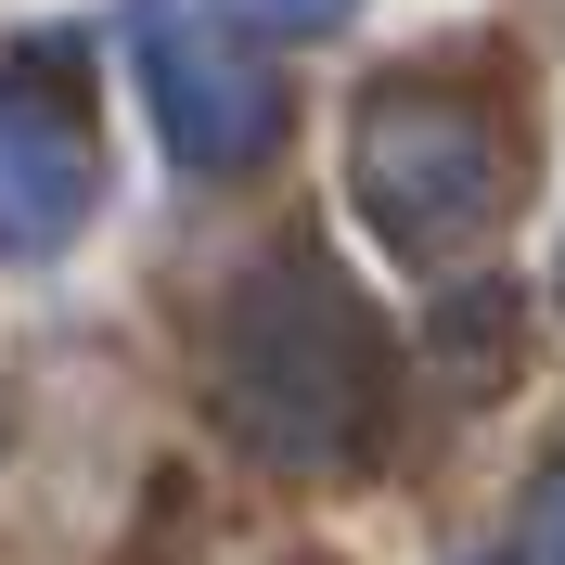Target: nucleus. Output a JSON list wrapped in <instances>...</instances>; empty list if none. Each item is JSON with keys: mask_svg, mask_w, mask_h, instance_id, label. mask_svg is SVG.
I'll list each match as a JSON object with an SVG mask.
<instances>
[{"mask_svg": "<svg viewBox=\"0 0 565 565\" xmlns=\"http://www.w3.org/2000/svg\"><path fill=\"white\" fill-rule=\"evenodd\" d=\"M104 193V141H90V104H77L52 65L0 77V257H52Z\"/></svg>", "mask_w": 565, "mask_h": 565, "instance_id": "20e7f679", "label": "nucleus"}, {"mask_svg": "<svg viewBox=\"0 0 565 565\" xmlns=\"http://www.w3.org/2000/svg\"><path fill=\"white\" fill-rule=\"evenodd\" d=\"M129 52H141L154 116H168V141L193 168H257L282 141V90H270V52H257L245 0H141Z\"/></svg>", "mask_w": 565, "mask_h": 565, "instance_id": "7ed1b4c3", "label": "nucleus"}, {"mask_svg": "<svg viewBox=\"0 0 565 565\" xmlns=\"http://www.w3.org/2000/svg\"><path fill=\"white\" fill-rule=\"evenodd\" d=\"M501 180H514L501 116L450 104V90H412V77L360 104V193H373V218H386L412 257L462 245V232H489Z\"/></svg>", "mask_w": 565, "mask_h": 565, "instance_id": "f03ea898", "label": "nucleus"}, {"mask_svg": "<svg viewBox=\"0 0 565 565\" xmlns=\"http://www.w3.org/2000/svg\"><path fill=\"white\" fill-rule=\"evenodd\" d=\"M218 398L270 462H348L386 398V348L321 270H270L218 334Z\"/></svg>", "mask_w": 565, "mask_h": 565, "instance_id": "f257e3e1", "label": "nucleus"}, {"mask_svg": "<svg viewBox=\"0 0 565 565\" xmlns=\"http://www.w3.org/2000/svg\"><path fill=\"white\" fill-rule=\"evenodd\" d=\"M540 565H565V462H553V489H540Z\"/></svg>", "mask_w": 565, "mask_h": 565, "instance_id": "39448f33", "label": "nucleus"}]
</instances>
